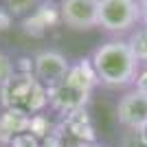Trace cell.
I'll return each instance as SVG.
<instances>
[{
  "label": "cell",
  "mask_w": 147,
  "mask_h": 147,
  "mask_svg": "<svg viewBox=\"0 0 147 147\" xmlns=\"http://www.w3.org/2000/svg\"><path fill=\"white\" fill-rule=\"evenodd\" d=\"M75 147H105V145H101V143H97V141H92V143H77Z\"/></svg>",
  "instance_id": "20"
},
{
  "label": "cell",
  "mask_w": 147,
  "mask_h": 147,
  "mask_svg": "<svg viewBox=\"0 0 147 147\" xmlns=\"http://www.w3.org/2000/svg\"><path fill=\"white\" fill-rule=\"evenodd\" d=\"M117 119L123 129L147 127V97L136 88L127 90L117 103Z\"/></svg>",
  "instance_id": "7"
},
{
  "label": "cell",
  "mask_w": 147,
  "mask_h": 147,
  "mask_svg": "<svg viewBox=\"0 0 147 147\" xmlns=\"http://www.w3.org/2000/svg\"><path fill=\"white\" fill-rule=\"evenodd\" d=\"M141 24L138 0H101L99 2V29L112 35L132 33Z\"/></svg>",
  "instance_id": "3"
},
{
  "label": "cell",
  "mask_w": 147,
  "mask_h": 147,
  "mask_svg": "<svg viewBox=\"0 0 147 147\" xmlns=\"http://www.w3.org/2000/svg\"><path fill=\"white\" fill-rule=\"evenodd\" d=\"M40 147H66V143L61 141V136L57 134V132H53V134H49L46 138H42V145Z\"/></svg>",
  "instance_id": "16"
},
{
  "label": "cell",
  "mask_w": 147,
  "mask_h": 147,
  "mask_svg": "<svg viewBox=\"0 0 147 147\" xmlns=\"http://www.w3.org/2000/svg\"><path fill=\"white\" fill-rule=\"evenodd\" d=\"M31 117L18 110H2L0 112V145L9 147L16 136L29 132Z\"/></svg>",
  "instance_id": "9"
},
{
  "label": "cell",
  "mask_w": 147,
  "mask_h": 147,
  "mask_svg": "<svg viewBox=\"0 0 147 147\" xmlns=\"http://www.w3.org/2000/svg\"><path fill=\"white\" fill-rule=\"evenodd\" d=\"M0 105L2 110H18L33 117L49 105V90L33 73L16 70L7 81L0 84Z\"/></svg>",
  "instance_id": "2"
},
{
  "label": "cell",
  "mask_w": 147,
  "mask_h": 147,
  "mask_svg": "<svg viewBox=\"0 0 147 147\" xmlns=\"http://www.w3.org/2000/svg\"><path fill=\"white\" fill-rule=\"evenodd\" d=\"M29 132H33V134L42 141V138H46L49 134H53V127H51V123H49V119L44 117L42 112L40 114H33L31 117V125H29Z\"/></svg>",
  "instance_id": "13"
},
{
  "label": "cell",
  "mask_w": 147,
  "mask_h": 147,
  "mask_svg": "<svg viewBox=\"0 0 147 147\" xmlns=\"http://www.w3.org/2000/svg\"><path fill=\"white\" fill-rule=\"evenodd\" d=\"M11 24V13L5 11V9H0V31H7Z\"/></svg>",
  "instance_id": "18"
},
{
  "label": "cell",
  "mask_w": 147,
  "mask_h": 147,
  "mask_svg": "<svg viewBox=\"0 0 147 147\" xmlns=\"http://www.w3.org/2000/svg\"><path fill=\"white\" fill-rule=\"evenodd\" d=\"M134 88H136L138 92H143V94L147 97V66H145V68H141V73H138V77H136Z\"/></svg>",
  "instance_id": "17"
},
{
  "label": "cell",
  "mask_w": 147,
  "mask_h": 147,
  "mask_svg": "<svg viewBox=\"0 0 147 147\" xmlns=\"http://www.w3.org/2000/svg\"><path fill=\"white\" fill-rule=\"evenodd\" d=\"M127 46L134 53V57L138 59L141 66H147V26L141 24L136 26L127 37Z\"/></svg>",
  "instance_id": "11"
},
{
  "label": "cell",
  "mask_w": 147,
  "mask_h": 147,
  "mask_svg": "<svg viewBox=\"0 0 147 147\" xmlns=\"http://www.w3.org/2000/svg\"><path fill=\"white\" fill-rule=\"evenodd\" d=\"M138 7H141V24L147 26V0H138Z\"/></svg>",
  "instance_id": "19"
},
{
  "label": "cell",
  "mask_w": 147,
  "mask_h": 147,
  "mask_svg": "<svg viewBox=\"0 0 147 147\" xmlns=\"http://www.w3.org/2000/svg\"><path fill=\"white\" fill-rule=\"evenodd\" d=\"M66 81L73 84V86H77V88H81V90H86V92H92L99 86V77L94 73V68H92L90 59H79V61H75V64H70Z\"/></svg>",
  "instance_id": "10"
},
{
  "label": "cell",
  "mask_w": 147,
  "mask_h": 147,
  "mask_svg": "<svg viewBox=\"0 0 147 147\" xmlns=\"http://www.w3.org/2000/svg\"><path fill=\"white\" fill-rule=\"evenodd\" d=\"M119 147H147V127L125 129L121 134Z\"/></svg>",
  "instance_id": "12"
},
{
  "label": "cell",
  "mask_w": 147,
  "mask_h": 147,
  "mask_svg": "<svg viewBox=\"0 0 147 147\" xmlns=\"http://www.w3.org/2000/svg\"><path fill=\"white\" fill-rule=\"evenodd\" d=\"M13 73H16V66H13V61L9 59V57H7L2 51H0V84H2V81H7Z\"/></svg>",
  "instance_id": "15"
},
{
  "label": "cell",
  "mask_w": 147,
  "mask_h": 147,
  "mask_svg": "<svg viewBox=\"0 0 147 147\" xmlns=\"http://www.w3.org/2000/svg\"><path fill=\"white\" fill-rule=\"evenodd\" d=\"M101 0H59V20L73 31H90L99 26Z\"/></svg>",
  "instance_id": "4"
},
{
  "label": "cell",
  "mask_w": 147,
  "mask_h": 147,
  "mask_svg": "<svg viewBox=\"0 0 147 147\" xmlns=\"http://www.w3.org/2000/svg\"><path fill=\"white\" fill-rule=\"evenodd\" d=\"M40 145H42V141H40L33 132H22L20 136H16L11 141L9 147H40Z\"/></svg>",
  "instance_id": "14"
},
{
  "label": "cell",
  "mask_w": 147,
  "mask_h": 147,
  "mask_svg": "<svg viewBox=\"0 0 147 147\" xmlns=\"http://www.w3.org/2000/svg\"><path fill=\"white\" fill-rule=\"evenodd\" d=\"M70 61L59 51H40L33 57V75L44 88H53L66 79Z\"/></svg>",
  "instance_id": "5"
},
{
  "label": "cell",
  "mask_w": 147,
  "mask_h": 147,
  "mask_svg": "<svg viewBox=\"0 0 147 147\" xmlns=\"http://www.w3.org/2000/svg\"><path fill=\"white\" fill-rule=\"evenodd\" d=\"M46 90H49V108H53L61 117H66L70 112H77V110H84L92 97V92L81 90V88L68 84L66 79L53 88H46Z\"/></svg>",
  "instance_id": "6"
},
{
  "label": "cell",
  "mask_w": 147,
  "mask_h": 147,
  "mask_svg": "<svg viewBox=\"0 0 147 147\" xmlns=\"http://www.w3.org/2000/svg\"><path fill=\"white\" fill-rule=\"evenodd\" d=\"M92 68L99 77V86L110 90H123L136 84L141 64L129 51L127 40H108L92 51Z\"/></svg>",
  "instance_id": "1"
},
{
  "label": "cell",
  "mask_w": 147,
  "mask_h": 147,
  "mask_svg": "<svg viewBox=\"0 0 147 147\" xmlns=\"http://www.w3.org/2000/svg\"><path fill=\"white\" fill-rule=\"evenodd\" d=\"M59 132L68 134L75 141V145H77V143H92V141H97V138H94V123H92L90 114L86 112V108L66 114V117L61 119Z\"/></svg>",
  "instance_id": "8"
}]
</instances>
